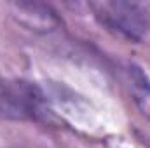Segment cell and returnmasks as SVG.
I'll list each match as a JSON object with an SVG mask.
<instances>
[{"label": "cell", "instance_id": "obj_1", "mask_svg": "<svg viewBox=\"0 0 150 148\" xmlns=\"http://www.w3.org/2000/svg\"><path fill=\"white\" fill-rule=\"evenodd\" d=\"M47 99L40 87L21 78L0 77V118L16 122L49 120Z\"/></svg>", "mask_w": 150, "mask_h": 148}, {"label": "cell", "instance_id": "obj_2", "mask_svg": "<svg viewBox=\"0 0 150 148\" xmlns=\"http://www.w3.org/2000/svg\"><path fill=\"white\" fill-rule=\"evenodd\" d=\"M89 9L105 30L124 40L142 42L150 32V14L142 4L91 2Z\"/></svg>", "mask_w": 150, "mask_h": 148}, {"label": "cell", "instance_id": "obj_3", "mask_svg": "<svg viewBox=\"0 0 150 148\" xmlns=\"http://www.w3.org/2000/svg\"><path fill=\"white\" fill-rule=\"evenodd\" d=\"M16 14L14 18L26 25L32 30H52L54 26H58L59 19L56 18L54 12H51V9L47 5H40V4H16L14 5Z\"/></svg>", "mask_w": 150, "mask_h": 148}, {"label": "cell", "instance_id": "obj_4", "mask_svg": "<svg viewBox=\"0 0 150 148\" xmlns=\"http://www.w3.org/2000/svg\"><path fill=\"white\" fill-rule=\"evenodd\" d=\"M129 89L133 94V99L138 106V110L142 111V115L150 122V77L149 73L138 66V65H131L129 70Z\"/></svg>", "mask_w": 150, "mask_h": 148}]
</instances>
